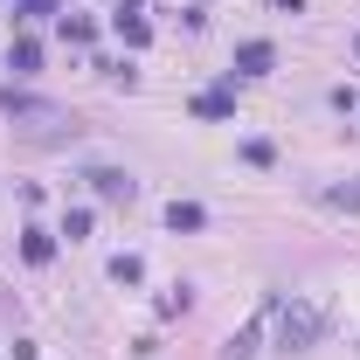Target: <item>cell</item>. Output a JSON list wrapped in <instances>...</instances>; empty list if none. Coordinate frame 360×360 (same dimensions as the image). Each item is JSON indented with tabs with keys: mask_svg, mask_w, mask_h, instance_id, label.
<instances>
[{
	"mask_svg": "<svg viewBox=\"0 0 360 360\" xmlns=\"http://www.w3.org/2000/svg\"><path fill=\"white\" fill-rule=\"evenodd\" d=\"M0 111H7V125L28 139V146H70V139L84 132L77 125V111L70 104H49V97H28V90H0Z\"/></svg>",
	"mask_w": 360,
	"mask_h": 360,
	"instance_id": "cell-1",
	"label": "cell"
},
{
	"mask_svg": "<svg viewBox=\"0 0 360 360\" xmlns=\"http://www.w3.org/2000/svg\"><path fill=\"white\" fill-rule=\"evenodd\" d=\"M277 319V354H312L319 333H326V298H291V305H270Z\"/></svg>",
	"mask_w": 360,
	"mask_h": 360,
	"instance_id": "cell-2",
	"label": "cell"
},
{
	"mask_svg": "<svg viewBox=\"0 0 360 360\" xmlns=\"http://www.w3.org/2000/svg\"><path fill=\"white\" fill-rule=\"evenodd\" d=\"M84 180H90V194H97V201H125V208L139 201V180L125 174V167H90Z\"/></svg>",
	"mask_w": 360,
	"mask_h": 360,
	"instance_id": "cell-3",
	"label": "cell"
},
{
	"mask_svg": "<svg viewBox=\"0 0 360 360\" xmlns=\"http://www.w3.org/2000/svg\"><path fill=\"white\" fill-rule=\"evenodd\" d=\"M194 118H236V84H215V90H201L194 104H187Z\"/></svg>",
	"mask_w": 360,
	"mask_h": 360,
	"instance_id": "cell-4",
	"label": "cell"
},
{
	"mask_svg": "<svg viewBox=\"0 0 360 360\" xmlns=\"http://www.w3.org/2000/svg\"><path fill=\"white\" fill-rule=\"evenodd\" d=\"M236 70H243V77H270V70H277V49L270 42H243L236 49Z\"/></svg>",
	"mask_w": 360,
	"mask_h": 360,
	"instance_id": "cell-5",
	"label": "cell"
},
{
	"mask_svg": "<svg viewBox=\"0 0 360 360\" xmlns=\"http://www.w3.org/2000/svg\"><path fill=\"white\" fill-rule=\"evenodd\" d=\"M111 28H118V42H125V49H146V42H153V21H146V14H125V7L111 14Z\"/></svg>",
	"mask_w": 360,
	"mask_h": 360,
	"instance_id": "cell-6",
	"label": "cell"
},
{
	"mask_svg": "<svg viewBox=\"0 0 360 360\" xmlns=\"http://www.w3.org/2000/svg\"><path fill=\"white\" fill-rule=\"evenodd\" d=\"M257 340H264V319H250V326L222 347V360H257Z\"/></svg>",
	"mask_w": 360,
	"mask_h": 360,
	"instance_id": "cell-7",
	"label": "cell"
},
{
	"mask_svg": "<svg viewBox=\"0 0 360 360\" xmlns=\"http://www.w3.org/2000/svg\"><path fill=\"white\" fill-rule=\"evenodd\" d=\"M7 70H14V77H35V70H42V49H35L28 35H21V42L7 49Z\"/></svg>",
	"mask_w": 360,
	"mask_h": 360,
	"instance_id": "cell-8",
	"label": "cell"
},
{
	"mask_svg": "<svg viewBox=\"0 0 360 360\" xmlns=\"http://www.w3.org/2000/svg\"><path fill=\"white\" fill-rule=\"evenodd\" d=\"M21 257H28V264H49V257H56V236H49V229H21Z\"/></svg>",
	"mask_w": 360,
	"mask_h": 360,
	"instance_id": "cell-9",
	"label": "cell"
},
{
	"mask_svg": "<svg viewBox=\"0 0 360 360\" xmlns=\"http://www.w3.org/2000/svg\"><path fill=\"white\" fill-rule=\"evenodd\" d=\"M201 222H208V215H201L194 201H174V208H167V229H174V236L180 229H201Z\"/></svg>",
	"mask_w": 360,
	"mask_h": 360,
	"instance_id": "cell-10",
	"label": "cell"
},
{
	"mask_svg": "<svg viewBox=\"0 0 360 360\" xmlns=\"http://www.w3.org/2000/svg\"><path fill=\"white\" fill-rule=\"evenodd\" d=\"M56 28H63V42H77V49H84L90 35H97V21H84V14H63Z\"/></svg>",
	"mask_w": 360,
	"mask_h": 360,
	"instance_id": "cell-11",
	"label": "cell"
},
{
	"mask_svg": "<svg viewBox=\"0 0 360 360\" xmlns=\"http://www.w3.org/2000/svg\"><path fill=\"white\" fill-rule=\"evenodd\" d=\"M111 277H118V284H139V277H146V264L125 250V257H111Z\"/></svg>",
	"mask_w": 360,
	"mask_h": 360,
	"instance_id": "cell-12",
	"label": "cell"
},
{
	"mask_svg": "<svg viewBox=\"0 0 360 360\" xmlns=\"http://www.w3.org/2000/svg\"><path fill=\"white\" fill-rule=\"evenodd\" d=\"M243 160H250V167H270V160H277V146H270V139H243Z\"/></svg>",
	"mask_w": 360,
	"mask_h": 360,
	"instance_id": "cell-13",
	"label": "cell"
},
{
	"mask_svg": "<svg viewBox=\"0 0 360 360\" xmlns=\"http://www.w3.org/2000/svg\"><path fill=\"white\" fill-rule=\"evenodd\" d=\"M63 236H70V243H77V236H90V208H70V215H63Z\"/></svg>",
	"mask_w": 360,
	"mask_h": 360,
	"instance_id": "cell-14",
	"label": "cell"
},
{
	"mask_svg": "<svg viewBox=\"0 0 360 360\" xmlns=\"http://www.w3.org/2000/svg\"><path fill=\"white\" fill-rule=\"evenodd\" d=\"M326 208H360V187H326Z\"/></svg>",
	"mask_w": 360,
	"mask_h": 360,
	"instance_id": "cell-15",
	"label": "cell"
},
{
	"mask_svg": "<svg viewBox=\"0 0 360 360\" xmlns=\"http://www.w3.org/2000/svg\"><path fill=\"white\" fill-rule=\"evenodd\" d=\"M42 14H56V0H21V21H42Z\"/></svg>",
	"mask_w": 360,
	"mask_h": 360,
	"instance_id": "cell-16",
	"label": "cell"
},
{
	"mask_svg": "<svg viewBox=\"0 0 360 360\" xmlns=\"http://www.w3.org/2000/svg\"><path fill=\"white\" fill-rule=\"evenodd\" d=\"M14 360H35V340H14Z\"/></svg>",
	"mask_w": 360,
	"mask_h": 360,
	"instance_id": "cell-17",
	"label": "cell"
},
{
	"mask_svg": "<svg viewBox=\"0 0 360 360\" xmlns=\"http://www.w3.org/2000/svg\"><path fill=\"white\" fill-rule=\"evenodd\" d=\"M118 7H139V0H118Z\"/></svg>",
	"mask_w": 360,
	"mask_h": 360,
	"instance_id": "cell-18",
	"label": "cell"
},
{
	"mask_svg": "<svg viewBox=\"0 0 360 360\" xmlns=\"http://www.w3.org/2000/svg\"><path fill=\"white\" fill-rule=\"evenodd\" d=\"M354 56H360V42H354Z\"/></svg>",
	"mask_w": 360,
	"mask_h": 360,
	"instance_id": "cell-19",
	"label": "cell"
}]
</instances>
